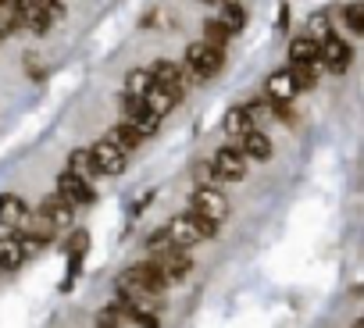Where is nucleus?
Here are the masks:
<instances>
[{"label":"nucleus","mask_w":364,"mask_h":328,"mask_svg":"<svg viewBox=\"0 0 364 328\" xmlns=\"http://www.w3.org/2000/svg\"><path fill=\"white\" fill-rule=\"evenodd\" d=\"M204 43H208V47H215V50H225V43H229V29H225L218 18L204 22Z\"/></svg>","instance_id":"b1692460"},{"label":"nucleus","mask_w":364,"mask_h":328,"mask_svg":"<svg viewBox=\"0 0 364 328\" xmlns=\"http://www.w3.org/2000/svg\"><path fill=\"white\" fill-rule=\"evenodd\" d=\"M171 246H175V243H171L168 229H157V232L146 236V250H150V253H164V250H171Z\"/></svg>","instance_id":"cd10ccee"},{"label":"nucleus","mask_w":364,"mask_h":328,"mask_svg":"<svg viewBox=\"0 0 364 328\" xmlns=\"http://www.w3.org/2000/svg\"><path fill=\"white\" fill-rule=\"evenodd\" d=\"M286 26H289V8H282V15H279V33H286Z\"/></svg>","instance_id":"7c9ffc66"},{"label":"nucleus","mask_w":364,"mask_h":328,"mask_svg":"<svg viewBox=\"0 0 364 328\" xmlns=\"http://www.w3.org/2000/svg\"><path fill=\"white\" fill-rule=\"evenodd\" d=\"M58 193L72 204V207H79V204H93L97 200V193H93V186L86 182V179H79V175H72L68 168L58 175Z\"/></svg>","instance_id":"9d476101"},{"label":"nucleus","mask_w":364,"mask_h":328,"mask_svg":"<svg viewBox=\"0 0 364 328\" xmlns=\"http://www.w3.org/2000/svg\"><path fill=\"white\" fill-rule=\"evenodd\" d=\"M29 222V204L18 193H0V225L4 229H18Z\"/></svg>","instance_id":"f8f14e48"},{"label":"nucleus","mask_w":364,"mask_h":328,"mask_svg":"<svg viewBox=\"0 0 364 328\" xmlns=\"http://www.w3.org/2000/svg\"><path fill=\"white\" fill-rule=\"evenodd\" d=\"M211 164H215V172H218V179H222V182H243V179H247V164H250V160H247V157L229 143V146H218V153H215V160H211Z\"/></svg>","instance_id":"0eeeda50"},{"label":"nucleus","mask_w":364,"mask_h":328,"mask_svg":"<svg viewBox=\"0 0 364 328\" xmlns=\"http://www.w3.org/2000/svg\"><path fill=\"white\" fill-rule=\"evenodd\" d=\"M143 100H146V107H150L154 114H161V118H164V114H171V111H175V104L182 100V93H175V89H168V86L154 82V86L146 89V97H143Z\"/></svg>","instance_id":"4468645a"},{"label":"nucleus","mask_w":364,"mask_h":328,"mask_svg":"<svg viewBox=\"0 0 364 328\" xmlns=\"http://www.w3.org/2000/svg\"><path fill=\"white\" fill-rule=\"evenodd\" d=\"M222 65H225V50H215L204 40L186 47V68H190L193 79H211V75L222 72Z\"/></svg>","instance_id":"f257e3e1"},{"label":"nucleus","mask_w":364,"mask_h":328,"mask_svg":"<svg viewBox=\"0 0 364 328\" xmlns=\"http://www.w3.org/2000/svg\"><path fill=\"white\" fill-rule=\"evenodd\" d=\"M353 328H360V321H357V324H353Z\"/></svg>","instance_id":"72a5a7b5"},{"label":"nucleus","mask_w":364,"mask_h":328,"mask_svg":"<svg viewBox=\"0 0 364 328\" xmlns=\"http://www.w3.org/2000/svg\"><path fill=\"white\" fill-rule=\"evenodd\" d=\"M332 29H328V18L325 15H314L311 18V29H307V36H314V40H321V36H328Z\"/></svg>","instance_id":"c85d7f7f"},{"label":"nucleus","mask_w":364,"mask_h":328,"mask_svg":"<svg viewBox=\"0 0 364 328\" xmlns=\"http://www.w3.org/2000/svg\"><path fill=\"white\" fill-rule=\"evenodd\" d=\"M318 65H289V75L296 82V89H314L318 86Z\"/></svg>","instance_id":"5701e85b"},{"label":"nucleus","mask_w":364,"mask_h":328,"mask_svg":"<svg viewBox=\"0 0 364 328\" xmlns=\"http://www.w3.org/2000/svg\"><path fill=\"white\" fill-rule=\"evenodd\" d=\"M90 157H93V168H97V175H107V179H114V175H122L125 172V153L104 136V139H97L93 146H90Z\"/></svg>","instance_id":"423d86ee"},{"label":"nucleus","mask_w":364,"mask_h":328,"mask_svg":"<svg viewBox=\"0 0 364 328\" xmlns=\"http://www.w3.org/2000/svg\"><path fill=\"white\" fill-rule=\"evenodd\" d=\"M168 236H171V243L178 246V250H190V246H197V243H204V236H200V225H197V218L186 211V214H178V218H171L168 225Z\"/></svg>","instance_id":"1a4fd4ad"},{"label":"nucleus","mask_w":364,"mask_h":328,"mask_svg":"<svg viewBox=\"0 0 364 328\" xmlns=\"http://www.w3.org/2000/svg\"><path fill=\"white\" fill-rule=\"evenodd\" d=\"M107 139L122 150V153H129V150H139V143H143V136L132 129V125H125V121H118L111 132H107Z\"/></svg>","instance_id":"6ab92c4d"},{"label":"nucleus","mask_w":364,"mask_h":328,"mask_svg":"<svg viewBox=\"0 0 364 328\" xmlns=\"http://www.w3.org/2000/svg\"><path fill=\"white\" fill-rule=\"evenodd\" d=\"M22 264H26V250H22L18 236L11 232V236L0 239V268H4V271H15V268H22Z\"/></svg>","instance_id":"f3484780"},{"label":"nucleus","mask_w":364,"mask_h":328,"mask_svg":"<svg viewBox=\"0 0 364 328\" xmlns=\"http://www.w3.org/2000/svg\"><path fill=\"white\" fill-rule=\"evenodd\" d=\"M0 8H11V0H0Z\"/></svg>","instance_id":"473e14b6"},{"label":"nucleus","mask_w":364,"mask_h":328,"mask_svg":"<svg viewBox=\"0 0 364 328\" xmlns=\"http://www.w3.org/2000/svg\"><path fill=\"white\" fill-rule=\"evenodd\" d=\"M68 172H72V175H79V179H86V182H93V179H97V168H93L90 150H72V153H68Z\"/></svg>","instance_id":"aec40b11"},{"label":"nucleus","mask_w":364,"mask_h":328,"mask_svg":"<svg viewBox=\"0 0 364 328\" xmlns=\"http://www.w3.org/2000/svg\"><path fill=\"white\" fill-rule=\"evenodd\" d=\"M82 271V253H68V264H65V278H61V293H72L75 289V275Z\"/></svg>","instance_id":"bb28decb"},{"label":"nucleus","mask_w":364,"mask_h":328,"mask_svg":"<svg viewBox=\"0 0 364 328\" xmlns=\"http://www.w3.org/2000/svg\"><path fill=\"white\" fill-rule=\"evenodd\" d=\"M343 22H346V33L350 36H364V4L350 0V4L343 8Z\"/></svg>","instance_id":"4be33fe9"},{"label":"nucleus","mask_w":364,"mask_h":328,"mask_svg":"<svg viewBox=\"0 0 364 328\" xmlns=\"http://www.w3.org/2000/svg\"><path fill=\"white\" fill-rule=\"evenodd\" d=\"M40 8L50 15V22H61L65 18V4H61V0H40Z\"/></svg>","instance_id":"c756f323"},{"label":"nucleus","mask_w":364,"mask_h":328,"mask_svg":"<svg viewBox=\"0 0 364 328\" xmlns=\"http://www.w3.org/2000/svg\"><path fill=\"white\" fill-rule=\"evenodd\" d=\"M247 160H268L272 157V139L264 136V129H247L243 136H236V143H232Z\"/></svg>","instance_id":"9b49d317"},{"label":"nucleus","mask_w":364,"mask_h":328,"mask_svg":"<svg viewBox=\"0 0 364 328\" xmlns=\"http://www.w3.org/2000/svg\"><path fill=\"white\" fill-rule=\"evenodd\" d=\"M318 61H321V68H325V72L343 75V72L350 68V61H353V50H350V43H346L343 36L328 33V36H321V40H318Z\"/></svg>","instance_id":"f03ea898"},{"label":"nucleus","mask_w":364,"mask_h":328,"mask_svg":"<svg viewBox=\"0 0 364 328\" xmlns=\"http://www.w3.org/2000/svg\"><path fill=\"white\" fill-rule=\"evenodd\" d=\"M218 4H243V0H218Z\"/></svg>","instance_id":"2f4dec72"},{"label":"nucleus","mask_w":364,"mask_h":328,"mask_svg":"<svg viewBox=\"0 0 364 328\" xmlns=\"http://www.w3.org/2000/svg\"><path fill=\"white\" fill-rule=\"evenodd\" d=\"M218 22L229 29V36H236L247 26V8L243 4H218Z\"/></svg>","instance_id":"a211bd4d"},{"label":"nucleus","mask_w":364,"mask_h":328,"mask_svg":"<svg viewBox=\"0 0 364 328\" xmlns=\"http://www.w3.org/2000/svg\"><path fill=\"white\" fill-rule=\"evenodd\" d=\"M122 121H125V125H132V129L146 139V136H154V132L161 129V121H164V118H161V114H154V111L146 107V100H143V97H122Z\"/></svg>","instance_id":"7ed1b4c3"},{"label":"nucleus","mask_w":364,"mask_h":328,"mask_svg":"<svg viewBox=\"0 0 364 328\" xmlns=\"http://www.w3.org/2000/svg\"><path fill=\"white\" fill-rule=\"evenodd\" d=\"M250 129V118H247V111L243 107H229V114H225V132L236 139V136H243Z\"/></svg>","instance_id":"a878e982"},{"label":"nucleus","mask_w":364,"mask_h":328,"mask_svg":"<svg viewBox=\"0 0 364 328\" xmlns=\"http://www.w3.org/2000/svg\"><path fill=\"white\" fill-rule=\"evenodd\" d=\"M193 179H197V186H208V190H218V186H222V179H218V172H215L211 160H197V164H193Z\"/></svg>","instance_id":"393cba45"},{"label":"nucleus","mask_w":364,"mask_h":328,"mask_svg":"<svg viewBox=\"0 0 364 328\" xmlns=\"http://www.w3.org/2000/svg\"><path fill=\"white\" fill-rule=\"evenodd\" d=\"M190 214H200L215 225H222L229 218V200L222 197V190H208V186H197L190 193Z\"/></svg>","instance_id":"20e7f679"},{"label":"nucleus","mask_w":364,"mask_h":328,"mask_svg":"<svg viewBox=\"0 0 364 328\" xmlns=\"http://www.w3.org/2000/svg\"><path fill=\"white\" fill-rule=\"evenodd\" d=\"M40 218H43L54 232H61V229H72L75 207H72L61 193H50V197H43V204H40Z\"/></svg>","instance_id":"6e6552de"},{"label":"nucleus","mask_w":364,"mask_h":328,"mask_svg":"<svg viewBox=\"0 0 364 328\" xmlns=\"http://www.w3.org/2000/svg\"><path fill=\"white\" fill-rule=\"evenodd\" d=\"M150 86H154L150 68H132V72L125 75V97H146Z\"/></svg>","instance_id":"412c9836"},{"label":"nucleus","mask_w":364,"mask_h":328,"mask_svg":"<svg viewBox=\"0 0 364 328\" xmlns=\"http://www.w3.org/2000/svg\"><path fill=\"white\" fill-rule=\"evenodd\" d=\"M289 65H318L321 68V61H318V40L314 36H296L293 43H289Z\"/></svg>","instance_id":"dca6fc26"},{"label":"nucleus","mask_w":364,"mask_h":328,"mask_svg":"<svg viewBox=\"0 0 364 328\" xmlns=\"http://www.w3.org/2000/svg\"><path fill=\"white\" fill-rule=\"evenodd\" d=\"M150 261L157 264V271L168 278V285H178L182 278H190L193 275V257H186V250H164V253H150Z\"/></svg>","instance_id":"39448f33"},{"label":"nucleus","mask_w":364,"mask_h":328,"mask_svg":"<svg viewBox=\"0 0 364 328\" xmlns=\"http://www.w3.org/2000/svg\"><path fill=\"white\" fill-rule=\"evenodd\" d=\"M150 75H154V82H161V86H168V89H175V93H186V75H182V68L171 65V61L150 65Z\"/></svg>","instance_id":"2eb2a0df"},{"label":"nucleus","mask_w":364,"mask_h":328,"mask_svg":"<svg viewBox=\"0 0 364 328\" xmlns=\"http://www.w3.org/2000/svg\"><path fill=\"white\" fill-rule=\"evenodd\" d=\"M264 93H268V100H275V104H289L300 89H296L289 68H279V72H272V75L264 79Z\"/></svg>","instance_id":"ddd939ff"}]
</instances>
